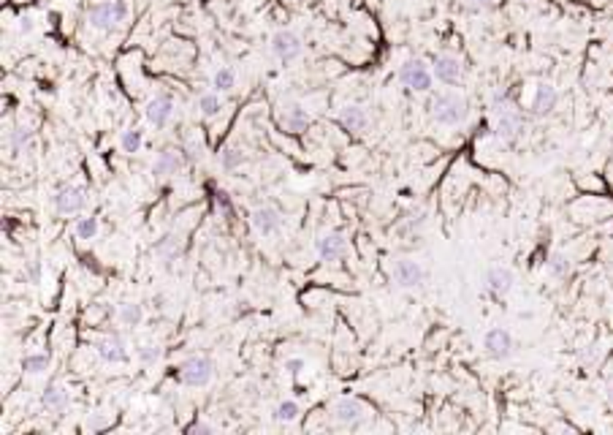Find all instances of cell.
Returning <instances> with one entry per match:
<instances>
[{
  "label": "cell",
  "instance_id": "1",
  "mask_svg": "<svg viewBox=\"0 0 613 435\" xmlns=\"http://www.w3.org/2000/svg\"><path fill=\"white\" fill-rule=\"evenodd\" d=\"M128 20V3L125 0H98L90 6L87 11V22L100 33H112L117 27H123Z\"/></svg>",
  "mask_w": 613,
  "mask_h": 435
},
{
  "label": "cell",
  "instance_id": "2",
  "mask_svg": "<svg viewBox=\"0 0 613 435\" xmlns=\"http://www.w3.org/2000/svg\"><path fill=\"white\" fill-rule=\"evenodd\" d=\"M429 115L440 126H459L467 120V101L459 93H437L429 103Z\"/></svg>",
  "mask_w": 613,
  "mask_h": 435
},
{
  "label": "cell",
  "instance_id": "3",
  "mask_svg": "<svg viewBox=\"0 0 613 435\" xmlns=\"http://www.w3.org/2000/svg\"><path fill=\"white\" fill-rule=\"evenodd\" d=\"M212 376H215V362L209 357H201V354L188 357L176 370V378L185 386H206L212 381Z\"/></svg>",
  "mask_w": 613,
  "mask_h": 435
},
{
  "label": "cell",
  "instance_id": "4",
  "mask_svg": "<svg viewBox=\"0 0 613 435\" xmlns=\"http://www.w3.org/2000/svg\"><path fill=\"white\" fill-rule=\"evenodd\" d=\"M399 82H402L404 87L416 90V93H429V90H432V82H434V71H432L423 60L410 57V60H404V63L399 66Z\"/></svg>",
  "mask_w": 613,
  "mask_h": 435
},
{
  "label": "cell",
  "instance_id": "5",
  "mask_svg": "<svg viewBox=\"0 0 613 435\" xmlns=\"http://www.w3.org/2000/svg\"><path fill=\"white\" fill-rule=\"evenodd\" d=\"M331 416H334L337 425L353 427V425H361L367 419V406L361 400H356V397H342V400H337L331 406Z\"/></svg>",
  "mask_w": 613,
  "mask_h": 435
},
{
  "label": "cell",
  "instance_id": "6",
  "mask_svg": "<svg viewBox=\"0 0 613 435\" xmlns=\"http://www.w3.org/2000/svg\"><path fill=\"white\" fill-rule=\"evenodd\" d=\"M510 351H513V337L508 330H502V327H494L486 332L483 337V354L494 362H502V359L510 357Z\"/></svg>",
  "mask_w": 613,
  "mask_h": 435
},
{
  "label": "cell",
  "instance_id": "7",
  "mask_svg": "<svg viewBox=\"0 0 613 435\" xmlns=\"http://www.w3.org/2000/svg\"><path fill=\"white\" fill-rule=\"evenodd\" d=\"M527 128V117L513 109V106H505L502 112H497V133L505 139V142H515Z\"/></svg>",
  "mask_w": 613,
  "mask_h": 435
},
{
  "label": "cell",
  "instance_id": "8",
  "mask_svg": "<svg viewBox=\"0 0 613 435\" xmlns=\"http://www.w3.org/2000/svg\"><path fill=\"white\" fill-rule=\"evenodd\" d=\"M432 71H434V79H440L442 84L453 87L462 82V74H464V66L456 54H437L434 63H432Z\"/></svg>",
  "mask_w": 613,
  "mask_h": 435
},
{
  "label": "cell",
  "instance_id": "9",
  "mask_svg": "<svg viewBox=\"0 0 613 435\" xmlns=\"http://www.w3.org/2000/svg\"><path fill=\"white\" fill-rule=\"evenodd\" d=\"M271 54L277 60H282V63L296 60L301 54V38L296 33H291V30H277L271 36Z\"/></svg>",
  "mask_w": 613,
  "mask_h": 435
},
{
  "label": "cell",
  "instance_id": "10",
  "mask_svg": "<svg viewBox=\"0 0 613 435\" xmlns=\"http://www.w3.org/2000/svg\"><path fill=\"white\" fill-rule=\"evenodd\" d=\"M393 281L396 286H402V288H421L423 281H426V272H423V267L413 261V258H402V261H396V267H393Z\"/></svg>",
  "mask_w": 613,
  "mask_h": 435
},
{
  "label": "cell",
  "instance_id": "11",
  "mask_svg": "<svg viewBox=\"0 0 613 435\" xmlns=\"http://www.w3.org/2000/svg\"><path fill=\"white\" fill-rule=\"evenodd\" d=\"M182 166H185V158L176 150H172V147H163L160 153L155 155V161H152V175L158 179L176 177L182 172Z\"/></svg>",
  "mask_w": 613,
  "mask_h": 435
},
{
  "label": "cell",
  "instance_id": "12",
  "mask_svg": "<svg viewBox=\"0 0 613 435\" xmlns=\"http://www.w3.org/2000/svg\"><path fill=\"white\" fill-rule=\"evenodd\" d=\"M87 202V196H84V191L82 188H76V185H63V188H57V193H54V209L60 212V215H74L79 212L82 207Z\"/></svg>",
  "mask_w": 613,
  "mask_h": 435
},
{
  "label": "cell",
  "instance_id": "13",
  "mask_svg": "<svg viewBox=\"0 0 613 435\" xmlns=\"http://www.w3.org/2000/svg\"><path fill=\"white\" fill-rule=\"evenodd\" d=\"M557 87L554 84H548V82H540L538 87H535V96H532V109H529V115L532 117H548L551 112H554V106H557Z\"/></svg>",
  "mask_w": 613,
  "mask_h": 435
},
{
  "label": "cell",
  "instance_id": "14",
  "mask_svg": "<svg viewBox=\"0 0 613 435\" xmlns=\"http://www.w3.org/2000/svg\"><path fill=\"white\" fill-rule=\"evenodd\" d=\"M250 226L258 231V234H277L280 226H282V218H280V212L274 209V207H258V209H252V215H250Z\"/></svg>",
  "mask_w": 613,
  "mask_h": 435
},
{
  "label": "cell",
  "instance_id": "15",
  "mask_svg": "<svg viewBox=\"0 0 613 435\" xmlns=\"http://www.w3.org/2000/svg\"><path fill=\"white\" fill-rule=\"evenodd\" d=\"M318 256L323 261H340L347 253V239H345L340 231H331V234H323L318 239Z\"/></svg>",
  "mask_w": 613,
  "mask_h": 435
},
{
  "label": "cell",
  "instance_id": "16",
  "mask_svg": "<svg viewBox=\"0 0 613 435\" xmlns=\"http://www.w3.org/2000/svg\"><path fill=\"white\" fill-rule=\"evenodd\" d=\"M174 117V98L172 96H158L147 103V120L152 126L163 128L169 126V120Z\"/></svg>",
  "mask_w": 613,
  "mask_h": 435
},
{
  "label": "cell",
  "instance_id": "17",
  "mask_svg": "<svg viewBox=\"0 0 613 435\" xmlns=\"http://www.w3.org/2000/svg\"><path fill=\"white\" fill-rule=\"evenodd\" d=\"M513 272L508 267H491L486 272V288H489L494 297H505L513 291Z\"/></svg>",
  "mask_w": 613,
  "mask_h": 435
},
{
  "label": "cell",
  "instance_id": "18",
  "mask_svg": "<svg viewBox=\"0 0 613 435\" xmlns=\"http://www.w3.org/2000/svg\"><path fill=\"white\" fill-rule=\"evenodd\" d=\"M96 351L103 362L109 364H117V362H125L128 359V351H125V343L117 337V334H109V337H100L96 343Z\"/></svg>",
  "mask_w": 613,
  "mask_h": 435
},
{
  "label": "cell",
  "instance_id": "19",
  "mask_svg": "<svg viewBox=\"0 0 613 435\" xmlns=\"http://www.w3.org/2000/svg\"><path fill=\"white\" fill-rule=\"evenodd\" d=\"M337 123H340L342 128L350 131V133H361V131H367L369 117H367V112H364L361 106L350 103V106H342V112L337 115Z\"/></svg>",
  "mask_w": 613,
  "mask_h": 435
},
{
  "label": "cell",
  "instance_id": "20",
  "mask_svg": "<svg viewBox=\"0 0 613 435\" xmlns=\"http://www.w3.org/2000/svg\"><path fill=\"white\" fill-rule=\"evenodd\" d=\"M280 123H282V128L291 131V133H304V131L310 128V115H307V109H301L298 103H294V106L282 109Z\"/></svg>",
  "mask_w": 613,
  "mask_h": 435
},
{
  "label": "cell",
  "instance_id": "21",
  "mask_svg": "<svg viewBox=\"0 0 613 435\" xmlns=\"http://www.w3.org/2000/svg\"><path fill=\"white\" fill-rule=\"evenodd\" d=\"M68 403H71V397H68L66 386L50 384L44 392H41V406H44L47 411H52V413H66Z\"/></svg>",
  "mask_w": 613,
  "mask_h": 435
},
{
  "label": "cell",
  "instance_id": "22",
  "mask_svg": "<svg viewBox=\"0 0 613 435\" xmlns=\"http://www.w3.org/2000/svg\"><path fill=\"white\" fill-rule=\"evenodd\" d=\"M179 253H182V248H179V239L174 234H166L163 239L155 242V256L160 258L163 264H174L179 258Z\"/></svg>",
  "mask_w": 613,
  "mask_h": 435
},
{
  "label": "cell",
  "instance_id": "23",
  "mask_svg": "<svg viewBox=\"0 0 613 435\" xmlns=\"http://www.w3.org/2000/svg\"><path fill=\"white\" fill-rule=\"evenodd\" d=\"M27 142H30V131L27 128H11V131H6V150L11 155H17V153H22V147H25Z\"/></svg>",
  "mask_w": 613,
  "mask_h": 435
},
{
  "label": "cell",
  "instance_id": "24",
  "mask_svg": "<svg viewBox=\"0 0 613 435\" xmlns=\"http://www.w3.org/2000/svg\"><path fill=\"white\" fill-rule=\"evenodd\" d=\"M222 109V101L220 96H218V90L215 93H204L201 98H198V112L204 115V117H218Z\"/></svg>",
  "mask_w": 613,
  "mask_h": 435
},
{
  "label": "cell",
  "instance_id": "25",
  "mask_svg": "<svg viewBox=\"0 0 613 435\" xmlns=\"http://www.w3.org/2000/svg\"><path fill=\"white\" fill-rule=\"evenodd\" d=\"M22 367H25V373H30V376H38V373L50 370V354H44V351L30 354V357H25Z\"/></svg>",
  "mask_w": 613,
  "mask_h": 435
},
{
  "label": "cell",
  "instance_id": "26",
  "mask_svg": "<svg viewBox=\"0 0 613 435\" xmlns=\"http://www.w3.org/2000/svg\"><path fill=\"white\" fill-rule=\"evenodd\" d=\"M570 270H573V264L562 256V253H557V256L548 258V272H551V278H557V281H564L567 275H570Z\"/></svg>",
  "mask_w": 613,
  "mask_h": 435
},
{
  "label": "cell",
  "instance_id": "27",
  "mask_svg": "<svg viewBox=\"0 0 613 435\" xmlns=\"http://www.w3.org/2000/svg\"><path fill=\"white\" fill-rule=\"evenodd\" d=\"M212 84H215L218 93H231V87L236 84V74H234L231 68H218V71H215V79H212Z\"/></svg>",
  "mask_w": 613,
  "mask_h": 435
},
{
  "label": "cell",
  "instance_id": "28",
  "mask_svg": "<svg viewBox=\"0 0 613 435\" xmlns=\"http://www.w3.org/2000/svg\"><path fill=\"white\" fill-rule=\"evenodd\" d=\"M120 321H123L125 327H136V324L142 321V305L123 302V305H120Z\"/></svg>",
  "mask_w": 613,
  "mask_h": 435
},
{
  "label": "cell",
  "instance_id": "29",
  "mask_svg": "<svg viewBox=\"0 0 613 435\" xmlns=\"http://www.w3.org/2000/svg\"><path fill=\"white\" fill-rule=\"evenodd\" d=\"M298 413H301V408H298L296 400H282V403L274 408V419H280V422H296Z\"/></svg>",
  "mask_w": 613,
  "mask_h": 435
},
{
  "label": "cell",
  "instance_id": "30",
  "mask_svg": "<svg viewBox=\"0 0 613 435\" xmlns=\"http://www.w3.org/2000/svg\"><path fill=\"white\" fill-rule=\"evenodd\" d=\"M245 163V153L242 150H234V147H228V150H222L220 155V166L225 172H234V169H239Z\"/></svg>",
  "mask_w": 613,
  "mask_h": 435
},
{
  "label": "cell",
  "instance_id": "31",
  "mask_svg": "<svg viewBox=\"0 0 613 435\" xmlns=\"http://www.w3.org/2000/svg\"><path fill=\"white\" fill-rule=\"evenodd\" d=\"M120 147H123V153H139V147H142V131H136V128L123 131Z\"/></svg>",
  "mask_w": 613,
  "mask_h": 435
},
{
  "label": "cell",
  "instance_id": "32",
  "mask_svg": "<svg viewBox=\"0 0 613 435\" xmlns=\"http://www.w3.org/2000/svg\"><path fill=\"white\" fill-rule=\"evenodd\" d=\"M74 231L79 239H93V237L98 234V221H96V218H79Z\"/></svg>",
  "mask_w": 613,
  "mask_h": 435
},
{
  "label": "cell",
  "instance_id": "33",
  "mask_svg": "<svg viewBox=\"0 0 613 435\" xmlns=\"http://www.w3.org/2000/svg\"><path fill=\"white\" fill-rule=\"evenodd\" d=\"M139 359H142L144 364H152V362L160 359V348H158V346H144V348L139 351Z\"/></svg>",
  "mask_w": 613,
  "mask_h": 435
},
{
  "label": "cell",
  "instance_id": "34",
  "mask_svg": "<svg viewBox=\"0 0 613 435\" xmlns=\"http://www.w3.org/2000/svg\"><path fill=\"white\" fill-rule=\"evenodd\" d=\"M27 275H30L33 283H38V278H41V264H38V261H30V264H27Z\"/></svg>",
  "mask_w": 613,
  "mask_h": 435
},
{
  "label": "cell",
  "instance_id": "35",
  "mask_svg": "<svg viewBox=\"0 0 613 435\" xmlns=\"http://www.w3.org/2000/svg\"><path fill=\"white\" fill-rule=\"evenodd\" d=\"M285 370H288V373H301V370H304V359H288V362H285Z\"/></svg>",
  "mask_w": 613,
  "mask_h": 435
},
{
  "label": "cell",
  "instance_id": "36",
  "mask_svg": "<svg viewBox=\"0 0 613 435\" xmlns=\"http://www.w3.org/2000/svg\"><path fill=\"white\" fill-rule=\"evenodd\" d=\"M185 433H190V435H212V427H206V425H190V427H185Z\"/></svg>",
  "mask_w": 613,
  "mask_h": 435
},
{
  "label": "cell",
  "instance_id": "37",
  "mask_svg": "<svg viewBox=\"0 0 613 435\" xmlns=\"http://www.w3.org/2000/svg\"><path fill=\"white\" fill-rule=\"evenodd\" d=\"M469 8H494L497 0H464Z\"/></svg>",
  "mask_w": 613,
  "mask_h": 435
},
{
  "label": "cell",
  "instance_id": "38",
  "mask_svg": "<svg viewBox=\"0 0 613 435\" xmlns=\"http://www.w3.org/2000/svg\"><path fill=\"white\" fill-rule=\"evenodd\" d=\"M218 205L225 207V209H231V199H228V193H225V191H218Z\"/></svg>",
  "mask_w": 613,
  "mask_h": 435
},
{
  "label": "cell",
  "instance_id": "39",
  "mask_svg": "<svg viewBox=\"0 0 613 435\" xmlns=\"http://www.w3.org/2000/svg\"><path fill=\"white\" fill-rule=\"evenodd\" d=\"M605 392H608V400H613V376L608 378V384H605Z\"/></svg>",
  "mask_w": 613,
  "mask_h": 435
}]
</instances>
